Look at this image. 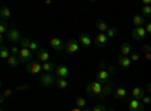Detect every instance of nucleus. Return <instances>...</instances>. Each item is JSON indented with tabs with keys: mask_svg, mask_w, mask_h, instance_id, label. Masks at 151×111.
Returning a JSON list of instances; mask_svg holds the SVG:
<instances>
[{
	"mask_svg": "<svg viewBox=\"0 0 151 111\" xmlns=\"http://www.w3.org/2000/svg\"><path fill=\"white\" fill-rule=\"evenodd\" d=\"M145 105L142 104V101H137V99H132L129 101V111H144Z\"/></svg>",
	"mask_w": 151,
	"mask_h": 111,
	"instance_id": "9b49d317",
	"label": "nucleus"
},
{
	"mask_svg": "<svg viewBox=\"0 0 151 111\" xmlns=\"http://www.w3.org/2000/svg\"><path fill=\"white\" fill-rule=\"evenodd\" d=\"M92 111H107V110H106V107H104V105L98 104V105H95V107L92 108Z\"/></svg>",
	"mask_w": 151,
	"mask_h": 111,
	"instance_id": "2f4dec72",
	"label": "nucleus"
},
{
	"mask_svg": "<svg viewBox=\"0 0 151 111\" xmlns=\"http://www.w3.org/2000/svg\"><path fill=\"white\" fill-rule=\"evenodd\" d=\"M56 72V65L53 62H45L42 63V74H55Z\"/></svg>",
	"mask_w": 151,
	"mask_h": 111,
	"instance_id": "6ab92c4d",
	"label": "nucleus"
},
{
	"mask_svg": "<svg viewBox=\"0 0 151 111\" xmlns=\"http://www.w3.org/2000/svg\"><path fill=\"white\" fill-rule=\"evenodd\" d=\"M80 50V44L79 41H76V39H71L65 44V53L67 54H74V53H77Z\"/></svg>",
	"mask_w": 151,
	"mask_h": 111,
	"instance_id": "0eeeda50",
	"label": "nucleus"
},
{
	"mask_svg": "<svg viewBox=\"0 0 151 111\" xmlns=\"http://www.w3.org/2000/svg\"><path fill=\"white\" fill-rule=\"evenodd\" d=\"M9 30H11V29H9V23L2 20V23H0V35H2V41H3L5 36H8Z\"/></svg>",
	"mask_w": 151,
	"mask_h": 111,
	"instance_id": "aec40b11",
	"label": "nucleus"
},
{
	"mask_svg": "<svg viewBox=\"0 0 151 111\" xmlns=\"http://www.w3.org/2000/svg\"><path fill=\"white\" fill-rule=\"evenodd\" d=\"M113 71H115V68H113V66H110L109 71H107V69H100V71L97 72V81H100L103 86L110 84V83H112V81H110V75L113 74Z\"/></svg>",
	"mask_w": 151,
	"mask_h": 111,
	"instance_id": "f03ea898",
	"label": "nucleus"
},
{
	"mask_svg": "<svg viewBox=\"0 0 151 111\" xmlns=\"http://www.w3.org/2000/svg\"><path fill=\"white\" fill-rule=\"evenodd\" d=\"M85 111H92L91 108H85Z\"/></svg>",
	"mask_w": 151,
	"mask_h": 111,
	"instance_id": "37998d69",
	"label": "nucleus"
},
{
	"mask_svg": "<svg viewBox=\"0 0 151 111\" xmlns=\"http://www.w3.org/2000/svg\"><path fill=\"white\" fill-rule=\"evenodd\" d=\"M106 35H107V38H109V39H112V38H116V36H118V30H116L115 27H110V29L106 32Z\"/></svg>",
	"mask_w": 151,
	"mask_h": 111,
	"instance_id": "cd10ccee",
	"label": "nucleus"
},
{
	"mask_svg": "<svg viewBox=\"0 0 151 111\" xmlns=\"http://www.w3.org/2000/svg\"><path fill=\"white\" fill-rule=\"evenodd\" d=\"M107 111H116V110H115V108H109Z\"/></svg>",
	"mask_w": 151,
	"mask_h": 111,
	"instance_id": "79ce46f5",
	"label": "nucleus"
},
{
	"mask_svg": "<svg viewBox=\"0 0 151 111\" xmlns=\"http://www.w3.org/2000/svg\"><path fill=\"white\" fill-rule=\"evenodd\" d=\"M56 87H58L59 90H65V89L68 87V80H67V78H58Z\"/></svg>",
	"mask_w": 151,
	"mask_h": 111,
	"instance_id": "a878e982",
	"label": "nucleus"
},
{
	"mask_svg": "<svg viewBox=\"0 0 151 111\" xmlns=\"http://www.w3.org/2000/svg\"><path fill=\"white\" fill-rule=\"evenodd\" d=\"M9 57H11V48H8L6 45H2L0 47V59L8 60Z\"/></svg>",
	"mask_w": 151,
	"mask_h": 111,
	"instance_id": "412c9836",
	"label": "nucleus"
},
{
	"mask_svg": "<svg viewBox=\"0 0 151 111\" xmlns=\"http://www.w3.org/2000/svg\"><path fill=\"white\" fill-rule=\"evenodd\" d=\"M26 71L29 74H32V75H38V74L42 72V63L38 60H32L30 63L26 65Z\"/></svg>",
	"mask_w": 151,
	"mask_h": 111,
	"instance_id": "39448f33",
	"label": "nucleus"
},
{
	"mask_svg": "<svg viewBox=\"0 0 151 111\" xmlns=\"http://www.w3.org/2000/svg\"><path fill=\"white\" fill-rule=\"evenodd\" d=\"M33 57H35V53H32L29 48H21L20 50V53H18V59H20V62L21 63H30V62L33 60Z\"/></svg>",
	"mask_w": 151,
	"mask_h": 111,
	"instance_id": "20e7f679",
	"label": "nucleus"
},
{
	"mask_svg": "<svg viewBox=\"0 0 151 111\" xmlns=\"http://www.w3.org/2000/svg\"><path fill=\"white\" fill-rule=\"evenodd\" d=\"M97 29L100 30V33H106L110 27H109V24L106 23V21H103V20H100V21H97Z\"/></svg>",
	"mask_w": 151,
	"mask_h": 111,
	"instance_id": "b1692460",
	"label": "nucleus"
},
{
	"mask_svg": "<svg viewBox=\"0 0 151 111\" xmlns=\"http://www.w3.org/2000/svg\"><path fill=\"white\" fill-rule=\"evenodd\" d=\"M145 59H148V60H150V59H151V53H150V54H145Z\"/></svg>",
	"mask_w": 151,
	"mask_h": 111,
	"instance_id": "a19ab883",
	"label": "nucleus"
},
{
	"mask_svg": "<svg viewBox=\"0 0 151 111\" xmlns=\"http://www.w3.org/2000/svg\"><path fill=\"white\" fill-rule=\"evenodd\" d=\"M107 42H109V38H107V35H106V33H98L95 38H94V44H95L97 47H100V48L106 47Z\"/></svg>",
	"mask_w": 151,
	"mask_h": 111,
	"instance_id": "9d476101",
	"label": "nucleus"
},
{
	"mask_svg": "<svg viewBox=\"0 0 151 111\" xmlns=\"http://www.w3.org/2000/svg\"><path fill=\"white\" fill-rule=\"evenodd\" d=\"M86 105H88V102H86V99L85 98H77L76 99V107H79V108H86Z\"/></svg>",
	"mask_w": 151,
	"mask_h": 111,
	"instance_id": "bb28decb",
	"label": "nucleus"
},
{
	"mask_svg": "<svg viewBox=\"0 0 151 111\" xmlns=\"http://www.w3.org/2000/svg\"><path fill=\"white\" fill-rule=\"evenodd\" d=\"M142 15L147 18V17H151V5L150 6H142Z\"/></svg>",
	"mask_w": 151,
	"mask_h": 111,
	"instance_id": "c85d7f7f",
	"label": "nucleus"
},
{
	"mask_svg": "<svg viewBox=\"0 0 151 111\" xmlns=\"http://www.w3.org/2000/svg\"><path fill=\"white\" fill-rule=\"evenodd\" d=\"M20 50H21V48H20L18 45H12V47H11V54H12V56H18Z\"/></svg>",
	"mask_w": 151,
	"mask_h": 111,
	"instance_id": "7c9ffc66",
	"label": "nucleus"
},
{
	"mask_svg": "<svg viewBox=\"0 0 151 111\" xmlns=\"http://www.w3.org/2000/svg\"><path fill=\"white\" fill-rule=\"evenodd\" d=\"M142 104H144V105H151V96H144Z\"/></svg>",
	"mask_w": 151,
	"mask_h": 111,
	"instance_id": "f704fd0d",
	"label": "nucleus"
},
{
	"mask_svg": "<svg viewBox=\"0 0 151 111\" xmlns=\"http://www.w3.org/2000/svg\"><path fill=\"white\" fill-rule=\"evenodd\" d=\"M104 90V86L100 83V81H92L86 86V93L89 96H97V98H101Z\"/></svg>",
	"mask_w": 151,
	"mask_h": 111,
	"instance_id": "f257e3e1",
	"label": "nucleus"
},
{
	"mask_svg": "<svg viewBox=\"0 0 151 111\" xmlns=\"http://www.w3.org/2000/svg\"><path fill=\"white\" fill-rule=\"evenodd\" d=\"M130 60H132V62H139V60H141V54L136 53V51H133V53L130 54Z\"/></svg>",
	"mask_w": 151,
	"mask_h": 111,
	"instance_id": "c756f323",
	"label": "nucleus"
},
{
	"mask_svg": "<svg viewBox=\"0 0 151 111\" xmlns=\"http://www.w3.org/2000/svg\"><path fill=\"white\" fill-rule=\"evenodd\" d=\"M132 23L134 24V27H145V17L142 15V14H136V15H133V20H132Z\"/></svg>",
	"mask_w": 151,
	"mask_h": 111,
	"instance_id": "f3484780",
	"label": "nucleus"
},
{
	"mask_svg": "<svg viewBox=\"0 0 151 111\" xmlns=\"http://www.w3.org/2000/svg\"><path fill=\"white\" fill-rule=\"evenodd\" d=\"M6 38L9 39V42H12L14 45H17V44H20V42L23 41V38H24V36L21 35V32H20L18 29H11Z\"/></svg>",
	"mask_w": 151,
	"mask_h": 111,
	"instance_id": "423d86ee",
	"label": "nucleus"
},
{
	"mask_svg": "<svg viewBox=\"0 0 151 111\" xmlns=\"http://www.w3.org/2000/svg\"><path fill=\"white\" fill-rule=\"evenodd\" d=\"M132 63H133V62L130 60L129 56H119V57H118V65H119L122 69H129V68L132 66Z\"/></svg>",
	"mask_w": 151,
	"mask_h": 111,
	"instance_id": "dca6fc26",
	"label": "nucleus"
},
{
	"mask_svg": "<svg viewBox=\"0 0 151 111\" xmlns=\"http://www.w3.org/2000/svg\"><path fill=\"white\" fill-rule=\"evenodd\" d=\"M147 90H148V93L151 95V83H148V84H147Z\"/></svg>",
	"mask_w": 151,
	"mask_h": 111,
	"instance_id": "4c0bfd02",
	"label": "nucleus"
},
{
	"mask_svg": "<svg viewBox=\"0 0 151 111\" xmlns=\"http://www.w3.org/2000/svg\"><path fill=\"white\" fill-rule=\"evenodd\" d=\"M6 62H8V65H9L11 68H18V65L21 63L20 59H18V56H12V54H11V57H9Z\"/></svg>",
	"mask_w": 151,
	"mask_h": 111,
	"instance_id": "4be33fe9",
	"label": "nucleus"
},
{
	"mask_svg": "<svg viewBox=\"0 0 151 111\" xmlns=\"http://www.w3.org/2000/svg\"><path fill=\"white\" fill-rule=\"evenodd\" d=\"M24 89H27V86H21V87H18L17 90H24Z\"/></svg>",
	"mask_w": 151,
	"mask_h": 111,
	"instance_id": "ea45409f",
	"label": "nucleus"
},
{
	"mask_svg": "<svg viewBox=\"0 0 151 111\" xmlns=\"http://www.w3.org/2000/svg\"><path fill=\"white\" fill-rule=\"evenodd\" d=\"M142 53L144 54H150L151 53V47L150 45H142Z\"/></svg>",
	"mask_w": 151,
	"mask_h": 111,
	"instance_id": "72a5a7b5",
	"label": "nucleus"
},
{
	"mask_svg": "<svg viewBox=\"0 0 151 111\" xmlns=\"http://www.w3.org/2000/svg\"><path fill=\"white\" fill-rule=\"evenodd\" d=\"M55 75H56L58 78H67V80H68V77H70V68L65 66V65H59V66L56 68Z\"/></svg>",
	"mask_w": 151,
	"mask_h": 111,
	"instance_id": "1a4fd4ad",
	"label": "nucleus"
},
{
	"mask_svg": "<svg viewBox=\"0 0 151 111\" xmlns=\"http://www.w3.org/2000/svg\"><path fill=\"white\" fill-rule=\"evenodd\" d=\"M11 15H12V12H11V9L9 8H2V9H0V17H2V20L3 21H8L9 18H11Z\"/></svg>",
	"mask_w": 151,
	"mask_h": 111,
	"instance_id": "5701e85b",
	"label": "nucleus"
},
{
	"mask_svg": "<svg viewBox=\"0 0 151 111\" xmlns=\"http://www.w3.org/2000/svg\"><path fill=\"white\" fill-rule=\"evenodd\" d=\"M130 93H132L133 99H137V101H142L144 96H145V90H144V87H141V86H134Z\"/></svg>",
	"mask_w": 151,
	"mask_h": 111,
	"instance_id": "ddd939ff",
	"label": "nucleus"
},
{
	"mask_svg": "<svg viewBox=\"0 0 151 111\" xmlns=\"http://www.w3.org/2000/svg\"><path fill=\"white\" fill-rule=\"evenodd\" d=\"M50 45H52V48L55 51H65V44L59 38H52L50 39Z\"/></svg>",
	"mask_w": 151,
	"mask_h": 111,
	"instance_id": "4468645a",
	"label": "nucleus"
},
{
	"mask_svg": "<svg viewBox=\"0 0 151 111\" xmlns=\"http://www.w3.org/2000/svg\"><path fill=\"white\" fill-rule=\"evenodd\" d=\"M2 111H5V110H2Z\"/></svg>",
	"mask_w": 151,
	"mask_h": 111,
	"instance_id": "c03bdc74",
	"label": "nucleus"
},
{
	"mask_svg": "<svg viewBox=\"0 0 151 111\" xmlns=\"http://www.w3.org/2000/svg\"><path fill=\"white\" fill-rule=\"evenodd\" d=\"M11 95H12V90H5V92H3V96H5V98H9Z\"/></svg>",
	"mask_w": 151,
	"mask_h": 111,
	"instance_id": "e433bc0d",
	"label": "nucleus"
},
{
	"mask_svg": "<svg viewBox=\"0 0 151 111\" xmlns=\"http://www.w3.org/2000/svg\"><path fill=\"white\" fill-rule=\"evenodd\" d=\"M29 38H23V41L20 42V45H21V48H27V44H29Z\"/></svg>",
	"mask_w": 151,
	"mask_h": 111,
	"instance_id": "473e14b6",
	"label": "nucleus"
},
{
	"mask_svg": "<svg viewBox=\"0 0 151 111\" xmlns=\"http://www.w3.org/2000/svg\"><path fill=\"white\" fill-rule=\"evenodd\" d=\"M71 111H85V110H83V108H79V107H76V108H73Z\"/></svg>",
	"mask_w": 151,
	"mask_h": 111,
	"instance_id": "58836bf2",
	"label": "nucleus"
},
{
	"mask_svg": "<svg viewBox=\"0 0 151 111\" xmlns=\"http://www.w3.org/2000/svg\"><path fill=\"white\" fill-rule=\"evenodd\" d=\"M119 50H121V56H129V57H130V54L133 53V51H132V47H130V44H127V42L122 44Z\"/></svg>",
	"mask_w": 151,
	"mask_h": 111,
	"instance_id": "393cba45",
	"label": "nucleus"
},
{
	"mask_svg": "<svg viewBox=\"0 0 151 111\" xmlns=\"http://www.w3.org/2000/svg\"><path fill=\"white\" fill-rule=\"evenodd\" d=\"M79 44L82 45V47H86V48H89V47H92V44H94V39L91 38L88 33H82L80 36H79Z\"/></svg>",
	"mask_w": 151,
	"mask_h": 111,
	"instance_id": "f8f14e48",
	"label": "nucleus"
},
{
	"mask_svg": "<svg viewBox=\"0 0 151 111\" xmlns=\"http://www.w3.org/2000/svg\"><path fill=\"white\" fill-rule=\"evenodd\" d=\"M113 96H115V99H124L125 96H129V90L125 87H116L113 92Z\"/></svg>",
	"mask_w": 151,
	"mask_h": 111,
	"instance_id": "a211bd4d",
	"label": "nucleus"
},
{
	"mask_svg": "<svg viewBox=\"0 0 151 111\" xmlns=\"http://www.w3.org/2000/svg\"><path fill=\"white\" fill-rule=\"evenodd\" d=\"M58 77L55 74H41L40 75V84L42 87H52V86H56Z\"/></svg>",
	"mask_w": 151,
	"mask_h": 111,
	"instance_id": "7ed1b4c3",
	"label": "nucleus"
},
{
	"mask_svg": "<svg viewBox=\"0 0 151 111\" xmlns=\"http://www.w3.org/2000/svg\"><path fill=\"white\" fill-rule=\"evenodd\" d=\"M132 36H133L134 41H142V39H145L148 36V33H147L145 27H134L132 30Z\"/></svg>",
	"mask_w": 151,
	"mask_h": 111,
	"instance_id": "6e6552de",
	"label": "nucleus"
},
{
	"mask_svg": "<svg viewBox=\"0 0 151 111\" xmlns=\"http://www.w3.org/2000/svg\"><path fill=\"white\" fill-rule=\"evenodd\" d=\"M145 30H147V33L151 36V23H147V24H145Z\"/></svg>",
	"mask_w": 151,
	"mask_h": 111,
	"instance_id": "c9c22d12",
	"label": "nucleus"
},
{
	"mask_svg": "<svg viewBox=\"0 0 151 111\" xmlns=\"http://www.w3.org/2000/svg\"><path fill=\"white\" fill-rule=\"evenodd\" d=\"M35 57H36V60H38V62H41V63L50 62V53H48L47 50H44V48H41V50L35 54Z\"/></svg>",
	"mask_w": 151,
	"mask_h": 111,
	"instance_id": "2eb2a0df",
	"label": "nucleus"
}]
</instances>
